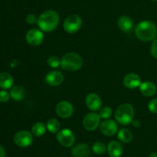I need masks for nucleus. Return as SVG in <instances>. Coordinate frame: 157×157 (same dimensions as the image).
<instances>
[{
    "instance_id": "nucleus-1",
    "label": "nucleus",
    "mask_w": 157,
    "mask_h": 157,
    "mask_svg": "<svg viewBox=\"0 0 157 157\" xmlns=\"http://www.w3.org/2000/svg\"><path fill=\"white\" fill-rule=\"evenodd\" d=\"M135 34L143 41H153L157 36V27L151 21H143L135 28Z\"/></svg>"
},
{
    "instance_id": "nucleus-2",
    "label": "nucleus",
    "mask_w": 157,
    "mask_h": 157,
    "mask_svg": "<svg viewBox=\"0 0 157 157\" xmlns=\"http://www.w3.org/2000/svg\"><path fill=\"white\" fill-rule=\"evenodd\" d=\"M58 22H59L58 14L54 10H47L40 15L37 24L42 31L51 32L56 29Z\"/></svg>"
},
{
    "instance_id": "nucleus-3",
    "label": "nucleus",
    "mask_w": 157,
    "mask_h": 157,
    "mask_svg": "<svg viewBox=\"0 0 157 157\" xmlns=\"http://www.w3.org/2000/svg\"><path fill=\"white\" fill-rule=\"evenodd\" d=\"M83 64L81 57L75 52H68L61 58V66L64 70L75 71L79 70Z\"/></svg>"
},
{
    "instance_id": "nucleus-4",
    "label": "nucleus",
    "mask_w": 157,
    "mask_h": 157,
    "mask_svg": "<svg viewBox=\"0 0 157 157\" xmlns=\"http://www.w3.org/2000/svg\"><path fill=\"white\" fill-rule=\"evenodd\" d=\"M134 117L133 106L129 104H123L117 108L115 119L121 125H127L132 123Z\"/></svg>"
},
{
    "instance_id": "nucleus-5",
    "label": "nucleus",
    "mask_w": 157,
    "mask_h": 157,
    "mask_svg": "<svg viewBox=\"0 0 157 157\" xmlns=\"http://www.w3.org/2000/svg\"><path fill=\"white\" fill-rule=\"evenodd\" d=\"M82 25V20L79 15H71L67 17L64 21L63 27L65 32L67 33L73 34L76 33Z\"/></svg>"
},
{
    "instance_id": "nucleus-6",
    "label": "nucleus",
    "mask_w": 157,
    "mask_h": 157,
    "mask_svg": "<svg viewBox=\"0 0 157 157\" xmlns=\"http://www.w3.org/2000/svg\"><path fill=\"white\" fill-rule=\"evenodd\" d=\"M57 140L61 146L70 147L73 146L75 141V136L73 132L69 129H63L57 133Z\"/></svg>"
},
{
    "instance_id": "nucleus-7",
    "label": "nucleus",
    "mask_w": 157,
    "mask_h": 157,
    "mask_svg": "<svg viewBox=\"0 0 157 157\" xmlns=\"http://www.w3.org/2000/svg\"><path fill=\"white\" fill-rule=\"evenodd\" d=\"M14 142L18 147H28L33 142V137L32 133L27 130H21L17 132L14 136Z\"/></svg>"
},
{
    "instance_id": "nucleus-8",
    "label": "nucleus",
    "mask_w": 157,
    "mask_h": 157,
    "mask_svg": "<svg viewBox=\"0 0 157 157\" xmlns=\"http://www.w3.org/2000/svg\"><path fill=\"white\" fill-rule=\"evenodd\" d=\"M101 117L96 113H89L86 115L83 120V126L84 129L88 131L96 130L101 122Z\"/></svg>"
},
{
    "instance_id": "nucleus-9",
    "label": "nucleus",
    "mask_w": 157,
    "mask_h": 157,
    "mask_svg": "<svg viewBox=\"0 0 157 157\" xmlns=\"http://www.w3.org/2000/svg\"><path fill=\"white\" fill-rule=\"evenodd\" d=\"M26 41L32 46H38L44 40V35L41 30L38 29H32L26 34Z\"/></svg>"
},
{
    "instance_id": "nucleus-10",
    "label": "nucleus",
    "mask_w": 157,
    "mask_h": 157,
    "mask_svg": "<svg viewBox=\"0 0 157 157\" xmlns=\"http://www.w3.org/2000/svg\"><path fill=\"white\" fill-rule=\"evenodd\" d=\"M74 108L69 101H64L58 103L56 107V113L61 118H68L72 115Z\"/></svg>"
},
{
    "instance_id": "nucleus-11",
    "label": "nucleus",
    "mask_w": 157,
    "mask_h": 157,
    "mask_svg": "<svg viewBox=\"0 0 157 157\" xmlns=\"http://www.w3.org/2000/svg\"><path fill=\"white\" fill-rule=\"evenodd\" d=\"M100 129L104 135L111 136L116 134L118 130V126L113 120H106L101 123Z\"/></svg>"
},
{
    "instance_id": "nucleus-12",
    "label": "nucleus",
    "mask_w": 157,
    "mask_h": 157,
    "mask_svg": "<svg viewBox=\"0 0 157 157\" xmlns=\"http://www.w3.org/2000/svg\"><path fill=\"white\" fill-rule=\"evenodd\" d=\"M85 103L87 107L90 110H93V111H96V110H100L101 108V104H102V101H101V98L98 94L94 93L89 94L86 97Z\"/></svg>"
},
{
    "instance_id": "nucleus-13",
    "label": "nucleus",
    "mask_w": 157,
    "mask_h": 157,
    "mask_svg": "<svg viewBox=\"0 0 157 157\" xmlns=\"http://www.w3.org/2000/svg\"><path fill=\"white\" fill-rule=\"evenodd\" d=\"M141 84L140 77L134 73H130L124 78V84L127 88L133 89L140 87Z\"/></svg>"
},
{
    "instance_id": "nucleus-14",
    "label": "nucleus",
    "mask_w": 157,
    "mask_h": 157,
    "mask_svg": "<svg viewBox=\"0 0 157 157\" xmlns=\"http://www.w3.org/2000/svg\"><path fill=\"white\" fill-rule=\"evenodd\" d=\"M64 81V76L59 71H52L48 73L45 76V81L51 86H58Z\"/></svg>"
},
{
    "instance_id": "nucleus-15",
    "label": "nucleus",
    "mask_w": 157,
    "mask_h": 157,
    "mask_svg": "<svg viewBox=\"0 0 157 157\" xmlns=\"http://www.w3.org/2000/svg\"><path fill=\"white\" fill-rule=\"evenodd\" d=\"M90 153V149L87 144H81L75 146L71 150L74 157H88Z\"/></svg>"
},
{
    "instance_id": "nucleus-16",
    "label": "nucleus",
    "mask_w": 157,
    "mask_h": 157,
    "mask_svg": "<svg viewBox=\"0 0 157 157\" xmlns=\"http://www.w3.org/2000/svg\"><path fill=\"white\" fill-rule=\"evenodd\" d=\"M117 25L119 29L124 32H131L133 29V21L130 17L123 15L118 18Z\"/></svg>"
},
{
    "instance_id": "nucleus-17",
    "label": "nucleus",
    "mask_w": 157,
    "mask_h": 157,
    "mask_svg": "<svg viewBox=\"0 0 157 157\" xmlns=\"http://www.w3.org/2000/svg\"><path fill=\"white\" fill-rule=\"evenodd\" d=\"M140 90L145 97H152L156 93V87L151 81H145L140 85Z\"/></svg>"
},
{
    "instance_id": "nucleus-18",
    "label": "nucleus",
    "mask_w": 157,
    "mask_h": 157,
    "mask_svg": "<svg viewBox=\"0 0 157 157\" xmlns=\"http://www.w3.org/2000/svg\"><path fill=\"white\" fill-rule=\"evenodd\" d=\"M107 151L110 157H120L122 155L124 149L121 143L111 141L107 147Z\"/></svg>"
},
{
    "instance_id": "nucleus-19",
    "label": "nucleus",
    "mask_w": 157,
    "mask_h": 157,
    "mask_svg": "<svg viewBox=\"0 0 157 157\" xmlns=\"http://www.w3.org/2000/svg\"><path fill=\"white\" fill-rule=\"evenodd\" d=\"M13 78L10 74L7 72H2L0 74V87L4 90L9 89L13 85Z\"/></svg>"
},
{
    "instance_id": "nucleus-20",
    "label": "nucleus",
    "mask_w": 157,
    "mask_h": 157,
    "mask_svg": "<svg viewBox=\"0 0 157 157\" xmlns=\"http://www.w3.org/2000/svg\"><path fill=\"white\" fill-rule=\"evenodd\" d=\"M9 94L14 101H20L25 97V90L21 86H14L11 88Z\"/></svg>"
},
{
    "instance_id": "nucleus-21",
    "label": "nucleus",
    "mask_w": 157,
    "mask_h": 157,
    "mask_svg": "<svg viewBox=\"0 0 157 157\" xmlns=\"http://www.w3.org/2000/svg\"><path fill=\"white\" fill-rule=\"evenodd\" d=\"M46 128L47 127H46V126L43 123L37 122L32 126V133L34 136L39 137V136H43L45 133Z\"/></svg>"
},
{
    "instance_id": "nucleus-22",
    "label": "nucleus",
    "mask_w": 157,
    "mask_h": 157,
    "mask_svg": "<svg viewBox=\"0 0 157 157\" xmlns=\"http://www.w3.org/2000/svg\"><path fill=\"white\" fill-rule=\"evenodd\" d=\"M118 139L124 144H127L130 143L133 139V134H132L131 131L127 129H121L118 132Z\"/></svg>"
},
{
    "instance_id": "nucleus-23",
    "label": "nucleus",
    "mask_w": 157,
    "mask_h": 157,
    "mask_svg": "<svg viewBox=\"0 0 157 157\" xmlns=\"http://www.w3.org/2000/svg\"><path fill=\"white\" fill-rule=\"evenodd\" d=\"M46 127L48 130V131L52 133H56L59 131L60 127H61V124L59 121L55 118H51L47 121Z\"/></svg>"
},
{
    "instance_id": "nucleus-24",
    "label": "nucleus",
    "mask_w": 157,
    "mask_h": 157,
    "mask_svg": "<svg viewBox=\"0 0 157 157\" xmlns=\"http://www.w3.org/2000/svg\"><path fill=\"white\" fill-rule=\"evenodd\" d=\"M92 150L96 154L101 155L105 153L106 150H107V147H106V145L104 143L98 141V142H95L93 144V146H92Z\"/></svg>"
},
{
    "instance_id": "nucleus-25",
    "label": "nucleus",
    "mask_w": 157,
    "mask_h": 157,
    "mask_svg": "<svg viewBox=\"0 0 157 157\" xmlns=\"http://www.w3.org/2000/svg\"><path fill=\"white\" fill-rule=\"evenodd\" d=\"M61 60L57 56H52L50 58H48L47 60V64L48 65L50 66L51 67L53 68H57L61 65Z\"/></svg>"
},
{
    "instance_id": "nucleus-26",
    "label": "nucleus",
    "mask_w": 157,
    "mask_h": 157,
    "mask_svg": "<svg viewBox=\"0 0 157 157\" xmlns=\"http://www.w3.org/2000/svg\"><path fill=\"white\" fill-rule=\"evenodd\" d=\"M112 109L110 107H104L100 109L99 115L101 118L103 119H108L112 115Z\"/></svg>"
},
{
    "instance_id": "nucleus-27",
    "label": "nucleus",
    "mask_w": 157,
    "mask_h": 157,
    "mask_svg": "<svg viewBox=\"0 0 157 157\" xmlns=\"http://www.w3.org/2000/svg\"><path fill=\"white\" fill-rule=\"evenodd\" d=\"M148 109L151 113H157V98L151 100L148 104Z\"/></svg>"
},
{
    "instance_id": "nucleus-28",
    "label": "nucleus",
    "mask_w": 157,
    "mask_h": 157,
    "mask_svg": "<svg viewBox=\"0 0 157 157\" xmlns=\"http://www.w3.org/2000/svg\"><path fill=\"white\" fill-rule=\"evenodd\" d=\"M10 98V94L6 91V90H1L0 91V102L1 103L8 102Z\"/></svg>"
},
{
    "instance_id": "nucleus-29",
    "label": "nucleus",
    "mask_w": 157,
    "mask_h": 157,
    "mask_svg": "<svg viewBox=\"0 0 157 157\" xmlns=\"http://www.w3.org/2000/svg\"><path fill=\"white\" fill-rule=\"evenodd\" d=\"M38 18H37L36 15L34 14H29L26 16V21L30 25L36 24L38 22Z\"/></svg>"
},
{
    "instance_id": "nucleus-30",
    "label": "nucleus",
    "mask_w": 157,
    "mask_h": 157,
    "mask_svg": "<svg viewBox=\"0 0 157 157\" xmlns=\"http://www.w3.org/2000/svg\"><path fill=\"white\" fill-rule=\"evenodd\" d=\"M150 52L153 57L155 58H157V38L154 39L153 44L151 45V48H150Z\"/></svg>"
},
{
    "instance_id": "nucleus-31",
    "label": "nucleus",
    "mask_w": 157,
    "mask_h": 157,
    "mask_svg": "<svg viewBox=\"0 0 157 157\" xmlns=\"http://www.w3.org/2000/svg\"><path fill=\"white\" fill-rule=\"evenodd\" d=\"M6 156V150L2 145H0V157Z\"/></svg>"
},
{
    "instance_id": "nucleus-32",
    "label": "nucleus",
    "mask_w": 157,
    "mask_h": 157,
    "mask_svg": "<svg viewBox=\"0 0 157 157\" xmlns=\"http://www.w3.org/2000/svg\"><path fill=\"white\" fill-rule=\"evenodd\" d=\"M132 123H133V125L135 127H139L140 125V121H137V120H134V121H132Z\"/></svg>"
},
{
    "instance_id": "nucleus-33",
    "label": "nucleus",
    "mask_w": 157,
    "mask_h": 157,
    "mask_svg": "<svg viewBox=\"0 0 157 157\" xmlns=\"http://www.w3.org/2000/svg\"><path fill=\"white\" fill-rule=\"evenodd\" d=\"M149 157H157V153H150V156Z\"/></svg>"
},
{
    "instance_id": "nucleus-34",
    "label": "nucleus",
    "mask_w": 157,
    "mask_h": 157,
    "mask_svg": "<svg viewBox=\"0 0 157 157\" xmlns=\"http://www.w3.org/2000/svg\"><path fill=\"white\" fill-rule=\"evenodd\" d=\"M152 1H157V0H152Z\"/></svg>"
}]
</instances>
